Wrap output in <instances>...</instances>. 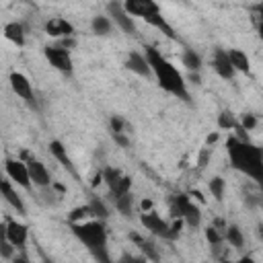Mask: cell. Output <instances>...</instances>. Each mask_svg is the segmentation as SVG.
Returning a JSON list of instances; mask_svg holds the SVG:
<instances>
[{"label":"cell","instance_id":"28","mask_svg":"<svg viewBox=\"0 0 263 263\" xmlns=\"http://www.w3.org/2000/svg\"><path fill=\"white\" fill-rule=\"evenodd\" d=\"M88 205H90V210H92V216H95V220H107V216H109V210H107V205L99 199V197H92L90 201H88Z\"/></svg>","mask_w":263,"mask_h":263},{"label":"cell","instance_id":"12","mask_svg":"<svg viewBox=\"0 0 263 263\" xmlns=\"http://www.w3.org/2000/svg\"><path fill=\"white\" fill-rule=\"evenodd\" d=\"M23 158H27L25 162H27V166H29V175H31L33 187H39V189H47V187H51V185H53V181H51V175H49L47 166H45L41 160H37V158H33V156H29L27 152H23Z\"/></svg>","mask_w":263,"mask_h":263},{"label":"cell","instance_id":"26","mask_svg":"<svg viewBox=\"0 0 263 263\" xmlns=\"http://www.w3.org/2000/svg\"><path fill=\"white\" fill-rule=\"evenodd\" d=\"M88 218H95L88 203H86V205H78V208H74V210L68 214V222H70V224H80V222H86Z\"/></svg>","mask_w":263,"mask_h":263},{"label":"cell","instance_id":"1","mask_svg":"<svg viewBox=\"0 0 263 263\" xmlns=\"http://www.w3.org/2000/svg\"><path fill=\"white\" fill-rule=\"evenodd\" d=\"M226 152L232 168L242 173L263 189V148L253 144L251 140L242 142L236 136H230L226 140Z\"/></svg>","mask_w":263,"mask_h":263},{"label":"cell","instance_id":"45","mask_svg":"<svg viewBox=\"0 0 263 263\" xmlns=\"http://www.w3.org/2000/svg\"><path fill=\"white\" fill-rule=\"evenodd\" d=\"M222 263H236V261H222Z\"/></svg>","mask_w":263,"mask_h":263},{"label":"cell","instance_id":"37","mask_svg":"<svg viewBox=\"0 0 263 263\" xmlns=\"http://www.w3.org/2000/svg\"><path fill=\"white\" fill-rule=\"evenodd\" d=\"M218 140H220V134H216V132H214V134H210V136L205 138V148H210V146H212V144H216Z\"/></svg>","mask_w":263,"mask_h":263},{"label":"cell","instance_id":"5","mask_svg":"<svg viewBox=\"0 0 263 263\" xmlns=\"http://www.w3.org/2000/svg\"><path fill=\"white\" fill-rule=\"evenodd\" d=\"M140 222H142V226H144L150 234L160 236V238H164V240H177L179 234H181V230H183V224H185L181 218H173V222H166V220H162L154 210H152V212H142Z\"/></svg>","mask_w":263,"mask_h":263},{"label":"cell","instance_id":"43","mask_svg":"<svg viewBox=\"0 0 263 263\" xmlns=\"http://www.w3.org/2000/svg\"><path fill=\"white\" fill-rule=\"evenodd\" d=\"M257 234H259V238L263 240V226H259V228H257Z\"/></svg>","mask_w":263,"mask_h":263},{"label":"cell","instance_id":"18","mask_svg":"<svg viewBox=\"0 0 263 263\" xmlns=\"http://www.w3.org/2000/svg\"><path fill=\"white\" fill-rule=\"evenodd\" d=\"M49 152H51V156L72 175V177H78V171H76V166H74V162H72V158L68 156V152H66V146L60 142V140H51L49 142Z\"/></svg>","mask_w":263,"mask_h":263},{"label":"cell","instance_id":"2","mask_svg":"<svg viewBox=\"0 0 263 263\" xmlns=\"http://www.w3.org/2000/svg\"><path fill=\"white\" fill-rule=\"evenodd\" d=\"M144 49H146V51H144V53H146V60H148V64H150V68H152V76L156 78L158 86H160L164 92H168V95H173V97H177V99H181V101H185V103H191V92H189L187 82H185V78L181 76V72H179L156 47L146 45Z\"/></svg>","mask_w":263,"mask_h":263},{"label":"cell","instance_id":"25","mask_svg":"<svg viewBox=\"0 0 263 263\" xmlns=\"http://www.w3.org/2000/svg\"><path fill=\"white\" fill-rule=\"evenodd\" d=\"M113 203H115V210H117L123 218H132V212H134V193L115 197Z\"/></svg>","mask_w":263,"mask_h":263},{"label":"cell","instance_id":"14","mask_svg":"<svg viewBox=\"0 0 263 263\" xmlns=\"http://www.w3.org/2000/svg\"><path fill=\"white\" fill-rule=\"evenodd\" d=\"M212 68L224 80H232L234 74H236V70H234V66H232V62L228 58V49H216L214 51V55H212Z\"/></svg>","mask_w":263,"mask_h":263},{"label":"cell","instance_id":"9","mask_svg":"<svg viewBox=\"0 0 263 263\" xmlns=\"http://www.w3.org/2000/svg\"><path fill=\"white\" fill-rule=\"evenodd\" d=\"M2 236L21 253H25L27 240H29V226L18 220H4L2 224Z\"/></svg>","mask_w":263,"mask_h":263},{"label":"cell","instance_id":"34","mask_svg":"<svg viewBox=\"0 0 263 263\" xmlns=\"http://www.w3.org/2000/svg\"><path fill=\"white\" fill-rule=\"evenodd\" d=\"M0 251H2V257H4V259H12V257L16 255V253H14L16 249H14V247H12V245H10L6 238L2 240V245H0Z\"/></svg>","mask_w":263,"mask_h":263},{"label":"cell","instance_id":"6","mask_svg":"<svg viewBox=\"0 0 263 263\" xmlns=\"http://www.w3.org/2000/svg\"><path fill=\"white\" fill-rule=\"evenodd\" d=\"M168 205H171L173 218H181L187 226L197 228V226L201 224V210L191 201L189 195H185V193H175V195H171Z\"/></svg>","mask_w":263,"mask_h":263},{"label":"cell","instance_id":"39","mask_svg":"<svg viewBox=\"0 0 263 263\" xmlns=\"http://www.w3.org/2000/svg\"><path fill=\"white\" fill-rule=\"evenodd\" d=\"M142 212H152V201L150 199H144L142 201Z\"/></svg>","mask_w":263,"mask_h":263},{"label":"cell","instance_id":"33","mask_svg":"<svg viewBox=\"0 0 263 263\" xmlns=\"http://www.w3.org/2000/svg\"><path fill=\"white\" fill-rule=\"evenodd\" d=\"M240 127H242L245 132L255 129V127H257V117H255L253 113H245V115H242V119H240Z\"/></svg>","mask_w":263,"mask_h":263},{"label":"cell","instance_id":"40","mask_svg":"<svg viewBox=\"0 0 263 263\" xmlns=\"http://www.w3.org/2000/svg\"><path fill=\"white\" fill-rule=\"evenodd\" d=\"M236 263H257V261H255V259H253L251 255H242V257H240V259H238Z\"/></svg>","mask_w":263,"mask_h":263},{"label":"cell","instance_id":"24","mask_svg":"<svg viewBox=\"0 0 263 263\" xmlns=\"http://www.w3.org/2000/svg\"><path fill=\"white\" fill-rule=\"evenodd\" d=\"M224 238L228 240V245H230L232 249H242V245H245V234H242V230H240L236 224H228V226H226Z\"/></svg>","mask_w":263,"mask_h":263},{"label":"cell","instance_id":"3","mask_svg":"<svg viewBox=\"0 0 263 263\" xmlns=\"http://www.w3.org/2000/svg\"><path fill=\"white\" fill-rule=\"evenodd\" d=\"M70 228L97 263H113L109 253V234L103 220H86L80 224H70Z\"/></svg>","mask_w":263,"mask_h":263},{"label":"cell","instance_id":"21","mask_svg":"<svg viewBox=\"0 0 263 263\" xmlns=\"http://www.w3.org/2000/svg\"><path fill=\"white\" fill-rule=\"evenodd\" d=\"M4 37L8 39V41H12L14 45H25V29H23V25L21 23H16V21H12V23H6L4 25Z\"/></svg>","mask_w":263,"mask_h":263},{"label":"cell","instance_id":"13","mask_svg":"<svg viewBox=\"0 0 263 263\" xmlns=\"http://www.w3.org/2000/svg\"><path fill=\"white\" fill-rule=\"evenodd\" d=\"M107 12H109L111 21H115V25H117L123 33H127V35H136V33H138L136 23H134V16L127 14V10L123 8V4H119V2H109V4H107Z\"/></svg>","mask_w":263,"mask_h":263},{"label":"cell","instance_id":"44","mask_svg":"<svg viewBox=\"0 0 263 263\" xmlns=\"http://www.w3.org/2000/svg\"><path fill=\"white\" fill-rule=\"evenodd\" d=\"M43 263H51V261H49V259H47V257H43Z\"/></svg>","mask_w":263,"mask_h":263},{"label":"cell","instance_id":"31","mask_svg":"<svg viewBox=\"0 0 263 263\" xmlns=\"http://www.w3.org/2000/svg\"><path fill=\"white\" fill-rule=\"evenodd\" d=\"M109 127H111V136L127 134V132H125L127 123H125V119H123V117H119V115H111V119H109Z\"/></svg>","mask_w":263,"mask_h":263},{"label":"cell","instance_id":"29","mask_svg":"<svg viewBox=\"0 0 263 263\" xmlns=\"http://www.w3.org/2000/svg\"><path fill=\"white\" fill-rule=\"evenodd\" d=\"M240 123L236 121V117L230 113V111H222L218 115V127L220 129H236Z\"/></svg>","mask_w":263,"mask_h":263},{"label":"cell","instance_id":"7","mask_svg":"<svg viewBox=\"0 0 263 263\" xmlns=\"http://www.w3.org/2000/svg\"><path fill=\"white\" fill-rule=\"evenodd\" d=\"M101 173H103V183L107 185L111 199L132 193V179L125 173H121L115 166H105Z\"/></svg>","mask_w":263,"mask_h":263},{"label":"cell","instance_id":"38","mask_svg":"<svg viewBox=\"0 0 263 263\" xmlns=\"http://www.w3.org/2000/svg\"><path fill=\"white\" fill-rule=\"evenodd\" d=\"M10 263H29V257H27L25 253H18V255H14V257L10 259Z\"/></svg>","mask_w":263,"mask_h":263},{"label":"cell","instance_id":"11","mask_svg":"<svg viewBox=\"0 0 263 263\" xmlns=\"http://www.w3.org/2000/svg\"><path fill=\"white\" fill-rule=\"evenodd\" d=\"M8 82H10V88L16 92V97H21L31 109H37V99H35V92H33V84L23 72H10Z\"/></svg>","mask_w":263,"mask_h":263},{"label":"cell","instance_id":"20","mask_svg":"<svg viewBox=\"0 0 263 263\" xmlns=\"http://www.w3.org/2000/svg\"><path fill=\"white\" fill-rule=\"evenodd\" d=\"M228 58H230V62H232V66H234L236 72L249 74V70H251V60H249V55H247L242 49H236V47L228 49Z\"/></svg>","mask_w":263,"mask_h":263},{"label":"cell","instance_id":"16","mask_svg":"<svg viewBox=\"0 0 263 263\" xmlns=\"http://www.w3.org/2000/svg\"><path fill=\"white\" fill-rule=\"evenodd\" d=\"M125 68L142 78H150L152 76V68L146 60V53H140V51H129L127 58H125Z\"/></svg>","mask_w":263,"mask_h":263},{"label":"cell","instance_id":"8","mask_svg":"<svg viewBox=\"0 0 263 263\" xmlns=\"http://www.w3.org/2000/svg\"><path fill=\"white\" fill-rule=\"evenodd\" d=\"M43 55L45 60L49 62V66H53L58 72L62 74H72L74 70V64H72V55L68 51V47L64 45H45L43 47Z\"/></svg>","mask_w":263,"mask_h":263},{"label":"cell","instance_id":"4","mask_svg":"<svg viewBox=\"0 0 263 263\" xmlns=\"http://www.w3.org/2000/svg\"><path fill=\"white\" fill-rule=\"evenodd\" d=\"M123 8L127 10L129 16H138V18L146 21V23L152 25L154 29L162 31L168 39H177L175 29H173L171 23L162 16V10H160V6H158L156 2H152V0H127V2H123Z\"/></svg>","mask_w":263,"mask_h":263},{"label":"cell","instance_id":"32","mask_svg":"<svg viewBox=\"0 0 263 263\" xmlns=\"http://www.w3.org/2000/svg\"><path fill=\"white\" fill-rule=\"evenodd\" d=\"M117 263H150L144 255H134V253H121Z\"/></svg>","mask_w":263,"mask_h":263},{"label":"cell","instance_id":"30","mask_svg":"<svg viewBox=\"0 0 263 263\" xmlns=\"http://www.w3.org/2000/svg\"><path fill=\"white\" fill-rule=\"evenodd\" d=\"M205 238H208V242L212 245V249H218L220 245H222V238H224V234L212 224V226H208L205 228Z\"/></svg>","mask_w":263,"mask_h":263},{"label":"cell","instance_id":"22","mask_svg":"<svg viewBox=\"0 0 263 263\" xmlns=\"http://www.w3.org/2000/svg\"><path fill=\"white\" fill-rule=\"evenodd\" d=\"M90 29H92L95 35L105 37V35H109V33L113 31V21H111L109 16L97 14V16H92V21H90Z\"/></svg>","mask_w":263,"mask_h":263},{"label":"cell","instance_id":"19","mask_svg":"<svg viewBox=\"0 0 263 263\" xmlns=\"http://www.w3.org/2000/svg\"><path fill=\"white\" fill-rule=\"evenodd\" d=\"M129 240L140 249V253H142L150 263H160V255H158V251H156V247H154L152 240L140 236L138 232H132V234H129Z\"/></svg>","mask_w":263,"mask_h":263},{"label":"cell","instance_id":"27","mask_svg":"<svg viewBox=\"0 0 263 263\" xmlns=\"http://www.w3.org/2000/svg\"><path fill=\"white\" fill-rule=\"evenodd\" d=\"M208 187H210V193L214 195V199H216V201H222V199H224L226 181H224L222 177H212V179H210V183H208Z\"/></svg>","mask_w":263,"mask_h":263},{"label":"cell","instance_id":"41","mask_svg":"<svg viewBox=\"0 0 263 263\" xmlns=\"http://www.w3.org/2000/svg\"><path fill=\"white\" fill-rule=\"evenodd\" d=\"M189 195H191V197H197V199H199V201H201V203H203V201H205V199H203V195H201V191H191V193H189Z\"/></svg>","mask_w":263,"mask_h":263},{"label":"cell","instance_id":"36","mask_svg":"<svg viewBox=\"0 0 263 263\" xmlns=\"http://www.w3.org/2000/svg\"><path fill=\"white\" fill-rule=\"evenodd\" d=\"M253 12H255V16H257V21H259V25H261V23H263V2L255 4V6H253Z\"/></svg>","mask_w":263,"mask_h":263},{"label":"cell","instance_id":"10","mask_svg":"<svg viewBox=\"0 0 263 263\" xmlns=\"http://www.w3.org/2000/svg\"><path fill=\"white\" fill-rule=\"evenodd\" d=\"M4 173H6V179H10L14 185L23 187L25 191H31L33 187V181H31V175H29V166L25 160H6L4 162Z\"/></svg>","mask_w":263,"mask_h":263},{"label":"cell","instance_id":"15","mask_svg":"<svg viewBox=\"0 0 263 263\" xmlns=\"http://www.w3.org/2000/svg\"><path fill=\"white\" fill-rule=\"evenodd\" d=\"M43 29H45V33H47L49 37H55V39H62V41L74 35V25H72L70 21H66L64 16H53V18H49Z\"/></svg>","mask_w":263,"mask_h":263},{"label":"cell","instance_id":"23","mask_svg":"<svg viewBox=\"0 0 263 263\" xmlns=\"http://www.w3.org/2000/svg\"><path fill=\"white\" fill-rule=\"evenodd\" d=\"M181 62H183V66L189 70V72H199V68H201V55L195 51V49H191V47H185L183 49V53H181Z\"/></svg>","mask_w":263,"mask_h":263},{"label":"cell","instance_id":"42","mask_svg":"<svg viewBox=\"0 0 263 263\" xmlns=\"http://www.w3.org/2000/svg\"><path fill=\"white\" fill-rule=\"evenodd\" d=\"M257 33H259V37H261V41H263V23L257 27Z\"/></svg>","mask_w":263,"mask_h":263},{"label":"cell","instance_id":"17","mask_svg":"<svg viewBox=\"0 0 263 263\" xmlns=\"http://www.w3.org/2000/svg\"><path fill=\"white\" fill-rule=\"evenodd\" d=\"M0 191H2L4 201H6L16 214H25V212H27V208H25V203H23V197L16 193V189L12 187V181H10V179H4V181L0 183Z\"/></svg>","mask_w":263,"mask_h":263},{"label":"cell","instance_id":"35","mask_svg":"<svg viewBox=\"0 0 263 263\" xmlns=\"http://www.w3.org/2000/svg\"><path fill=\"white\" fill-rule=\"evenodd\" d=\"M208 160H210V148H203V150L199 152V156H197V164L203 168V166L208 164Z\"/></svg>","mask_w":263,"mask_h":263}]
</instances>
